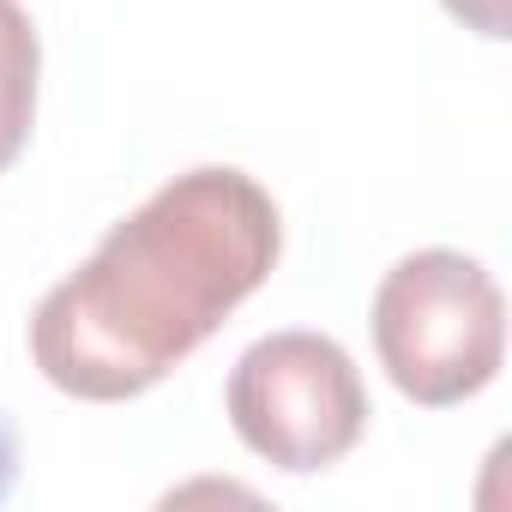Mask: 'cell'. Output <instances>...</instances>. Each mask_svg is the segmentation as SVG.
Here are the masks:
<instances>
[{
    "instance_id": "1",
    "label": "cell",
    "mask_w": 512,
    "mask_h": 512,
    "mask_svg": "<svg viewBox=\"0 0 512 512\" xmlns=\"http://www.w3.org/2000/svg\"><path fill=\"white\" fill-rule=\"evenodd\" d=\"M284 253L278 199L229 163H199L127 211L31 314L37 374L79 404L163 386Z\"/></svg>"
},
{
    "instance_id": "3",
    "label": "cell",
    "mask_w": 512,
    "mask_h": 512,
    "mask_svg": "<svg viewBox=\"0 0 512 512\" xmlns=\"http://www.w3.org/2000/svg\"><path fill=\"white\" fill-rule=\"evenodd\" d=\"M229 428L272 470L314 476L356 452L368 434V386L356 356L326 332H272L247 344L223 386Z\"/></svg>"
},
{
    "instance_id": "2",
    "label": "cell",
    "mask_w": 512,
    "mask_h": 512,
    "mask_svg": "<svg viewBox=\"0 0 512 512\" xmlns=\"http://www.w3.org/2000/svg\"><path fill=\"white\" fill-rule=\"evenodd\" d=\"M368 326L386 380L422 410L488 392L506 362V296L494 272L458 247L404 253L374 290Z\"/></svg>"
},
{
    "instance_id": "4",
    "label": "cell",
    "mask_w": 512,
    "mask_h": 512,
    "mask_svg": "<svg viewBox=\"0 0 512 512\" xmlns=\"http://www.w3.org/2000/svg\"><path fill=\"white\" fill-rule=\"evenodd\" d=\"M37 79H43V37L25 0H0V175H7L37 127Z\"/></svg>"
},
{
    "instance_id": "5",
    "label": "cell",
    "mask_w": 512,
    "mask_h": 512,
    "mask_svg": "<svg viewBox=\"0 0 512 512\" xmlns=\"http://www.w3.org/2000/svg\"><path fill=\"white\" fill-rule=\"evenodd\" d=\"M440 7H446L464 31H476V37H488V43H506V37H512L506 0H440Z\"/></svg>"
}]
</instances>
